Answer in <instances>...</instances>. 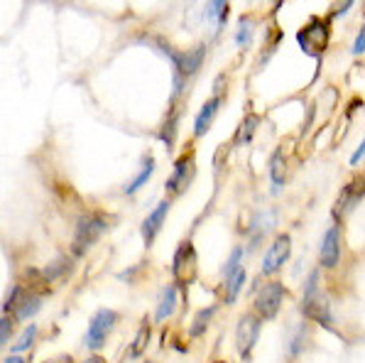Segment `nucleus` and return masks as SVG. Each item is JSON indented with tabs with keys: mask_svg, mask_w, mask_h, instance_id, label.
<instances>
[{
	"mask_svg": "<svg viewBox=\"0 0 365 363\" xmlns=\"http://www.w3.org/2000/svg\"><path fill=\"white\" fill-rule=\"evenodd\" d=\"M160 47L165 49V54L172 59L174 64V93L182 91L184 88V79H189V76H194L196 71H199L201 61L206 57V47L204 44H196L192 49H184V52H174L172 47H167L165 42H160Z\"/></svg>",
	"mask_w": 365,
	"mask_h": 363,
	"instance_id": "f257e3e1",
	"label": "nucleus"
},
{
	"mask_svg": "<svg viewBox=\"0 0 365 363\" xmlns=\"http://www.w3.org/2000/svg\"><path fill=\"white\" fill-rule=\"evenodd\" d=\"M103 231H106L103 216H98V214L78 216L76 228H74V243H71V253H74L76 258L86 255V250L91 248V245L96 243L101 236H103Z\"/></svg>",
	"mask_w": 365,
	"mask_h": 363,
	"instance_id": "f03ea898",
	"label": "nucleus"
},
{
	"mask_svg": "<svg viewBox=\"0 0 365 363\" xmlns=\"http://www.w3.org/2000/svg\"><path fill=\"white\" fill-rule=\"evenodd\" d=\"M302 312L309 319L324 324V327H331V310H329V302L327 297L322 295L319 290V272L314 270L307 280V287H304V297H302Z\"/></svg>",
	"mask_w": 365,
	"mask_h": 363,
	"instance_id": "7ed1b4c3",
	"label": "nucleus"
},
{
	"mask_svg": "<svg viewBox=\"0 0 365 363\" xmlns=\"http://www.w3.org/2000/svg\"><path fill=\"white\" fill-rule=\"evenodd\" d=\"M297 42H299L302 52L309 57H322L324 49L331 42V27L327 20H312L297 32Z\"/></svg>",
	"mask_w": 365,
	"mask_h": 363,
	"instance_id": "20e7f679",
	"label": "nucleus"
},
{
	"mask_svg": "<svg viewBox=\"0 0 365 363\" xmlns=\"http://www.w3.org/2000/svg\"><path fill=\"white\" fill-rule=\"evenodd\" d=\"M118 324V312L115 310H98L96 315L91 317L86 329V337H83V346L91 351H101L108 342L110 332Z\"/></svg>",
	"mask_w": 365,
	"mask_h": 363,
	"instance_id": "39448f33",
	"label": "nucleus"
},
{
	"mask_svg": "<svg viewBox=\"0 0 365 363\" xmlns=\"http://www.w3.org/2000/svg\"><path fill=\"white\" fill-rule=\"evenodd\" d=\"M3 310L13 312V317L18 322H27V319H32L39 310H42V295L25 292V287H22V285H15V287L10 290L8 300H5Z\"/></svg>",
	"mask_w": 365,
	"mask_h": 363,
	"instance_id": "423d86ee",
	"label": "nucleus"
},
{
	"mask_svg": "<svg viewBox=\"0 0 365 363\" xmlns=\"http://www.w3.org/2000/svg\"><path fill=\"white\" fill-rule=\"evenodd\" d=\"M287 297V290L282 282H265L255 295V310L260 319H274L277 312L282 310V302Z\"/></svg>",
	"mask_w": 365,
	"mask_h": 363,
	"instance_id": "0eeeda50",
	"label": "nucleus"
},
{
	"mask_svg": "<svg viewBox=\"0 0 365 363\" xmlns=\"http://www.w3.org/2000/svg\"><path fill=\"white\" fill-rule=\"evenodd\" d=\"M257 337H260V317L255 315H245L243 319L235 327V349L243 359H250L252 346L257 344Z\"/></svg>",
	"mask_w": 365,
	"mask_h": 363,
	"instance_id": "6e6552de",
	"label": "nucleus"
},
{
	"mask_svg": "<svg viewBox=\"0 0 365 363\" xmlns=\"http://www.w3.org/2000/svg\"><path fill=\"white\" fill-rule=\"evenodd\" d=\"M196 250L192 241H184L177 245L174 250V262H172V270L177 275V280H184V282H192L196 277Z\"/></svg>",
	"mask_w": 365,
	"mask_h": 363,
	"instance_id": "1a4fd4ad",
	"label": "nucleus"
},
{
	"mask_svg": "<svg viewBox=\"0 0 365 363\" xmlns=\"http://www.w3.org/2000/svg\"><path fill=\"white\" fill-rule=\"evenodd\" d=\"M289 253H292V238L287 233H282V236L274 238L272 245L267 248V253L262 255V272L265 275H274L289 260Z\"/></svg>",
	"mask_w": 365,
	"mask_h": 363,
	"instance_id": "9d476101",
	"label": "nucleus"
},
{
	"mask_svg": "<svg viewBox=\"0 0 365 363\" xmlns=\"http://www.w3.org/2000/svg\"><path fill=\"white\" fill-rule=\"evenodd\" d=\"M363 197H365V177H358L356 182L346 184V187L341 189L339 199H336V206H334V216L341 219V216L351 214Z\"/></svg>",
	"mask_w": 365,
	"mask_h": 363,
	"instance_id": "9b49d317",
	"label": "nucleus"
},
{
	"mask_svg": "<svg viewBox=\"0 0 365 363\" xmlns=\"http://www.w3.org/2000/svg\"><path fill=\"white\" fill-rule=\"evenodd\" d=\"M167 214H170V202H160L148 216H145L143 223H140V233H143V241L148 248L155 243V238L160 236L162 226H165V221H167Z\"/></svg>",
	"mask_w": 365,
	"mask_h": 363,
	"instance_id": "f8f14e48",
	"label": "nucleus"
},
{
	"mask_svg": "<svg viewBox=\"0 0 365 363\" xmlns=\"http://www.w3.org/2000/svg\"><path fill=\"white\" fill-rule=\"evenodd\" d=\"M194 160L189 158V155H184V158H179L174 162V170L170 175V180H167V192L170 194H182L187 192V187L192 184L194 180Z\"/></svg>",
	"mask_w": 365,
	"mask_h": 363,
	"instance_id": "ddd939ff",
	"label": "nucleus"
},
{
	"mask_svg": "<svg viewBox=\"0 0 365 363\" xmlns=\"http://www.w3.org/2000/svg\"><path fill=\"white\" fill-rule=\"evenodd\" d=\"M341 260V228L331 226L322 238V250H319V262L322 267H336Z\"/></svg>",
	"mask_w": 365,
	"mask_h": 363,
	"instance_id": "4468645a",
	"label": "nucleus"
},
{
	"mask_svg": "<svg viewBox=\"0 0 365 363\" xmlns=\"http://www.w3.org/2000/svg\"><path fill=\"white\" fill-rule=\"evenodd\" d=\"M221 103H223L221 98L213 96L199 108V116H196V121H194V136L196 138H201V136L209 133V128L213 126V118H216L218 111H221Z\"/></svg>",
	"mask_w": 365,
	"mask_h": 363,
	"instance_id": "2eb2a0df",
	"label": "nucleus"
},
{
	"mask_svg": "<svg viewBox=\"0 0 365 363\" xmlns=\"http://www.w3.org/2000/svg\"><path fill=\"white\" fill-rule=\"evenodd\" d=\"M177 297H179L177 285H167V287L162 290L160 300H157V307H155V322H165L167 317H172V312L177 310Z\"/></svg>",
	"mask_w": 365,
	"mask_h": 363,
	"instance_id": "dca6fc26",
	"label": "nucleus"
},
{
	"mask_svg": "<svg viewBox=\"0 0 365 363\" xmlns=\"http://www.w3.org/2000/svg\"><path fill=\"white\" fill-rule=\"evenodd\" d=\"M245 285V270L243 267H233L231 272H226V277H223V292H226V305H233L235 300H238L240 290H243Z\"/></svg>",
	"mask_w": 365,
	"mask_h": 363,
	"instance_id": "f3484780",
	"label": "nucleus"
},
{
	"mask_svg": "<svg viewBox=\"0 0 365 363\" xmlns=\"http://www.w3.org/2000/svg\"><path fill=\"white\" fill-rule=\"evenodd\" d=\"M153 175H155V160H153V155H145L143 162H140L138 175L133 177V182L125 184V189H123V192H125V194H135L140 187H145V184H148V180Z\"/></svg>",
	"mask_w": 365,
	"mask_h": 363,
	"instance_id": "a211bd4d",
	"label": "nucleus"
},
{
	"mask_svg": "<svg viewBox=\"0 0 365 363\" xmlns=\"http://www.w3.org/2000/svg\"><path fill=\"white\" fill-rule=\"evenodd\" d=\"M71 270H74V262H71L69 258H54L42 270V275L47 277V280H64V277L71 275Z\"/></svg>",
	"mask_w": 365,
	"mask_h": 363,
	"instance_id": "6ab92c4d",
	"label": "nucleus"
},
{
	"mask_svg": "<svg viewBox=\"0 0 365 363\" xmlns=\"http://www.w3.org/2000/svg\"><path fill=\"white\" fill-rule=\"evenodd\" d=\"M213 315H216V307H206V310L196 312V317H194V322H192V329H189V337L199 339L201 334L206 332V327H209V322H211Z\"/></svg>",
	"mask_w": 365,
	"mask_h": 363,
	"instance_id": "aec40b11",
	"label": "nucleus"
},
{
	"mask_svg": "<svg viewBox=\"0 0 365 363\" xmlns=\"http://www.w3.org/2000/svg\"><path fill=\"white\" fill-rule=\"evenodd\" d=\"M257 126H260V118L257 116H248V118L240 123L238 131H235V145H248L252 140V136H255Z\"/></svg>",
	"mask_w": 365,
	"mask_h": 363,
	"instance_id": "412c9836",
	"label": "nucleus"
},
{
	"mask_svg": "<svg viewBox=\"0 0 365 363\" xmlns=\"http://www.w3.org/2000/svg\"><path fill=\"white\" fill-rule=\"evenodd\" d=\"M269 180H272V192H277L284 184V158L282 153H274L269 160Z\"/></svg>",
	"mask_w": 365,
	"mask_h": 363,
	"instance_id": "4be33fe9",
	"label": "nucleus"
},
{
	"mask_svg": "<svg viewBox=\"0 0 365 363\" xmlns=\"http://www.w3.org/2000/svg\"><path fill=\"white\" fill-rule=\"evenodd\" d=\"M252 20L248 18V15H243V18L238 20V30H235V44L238 47H248V44L252 42Z\"/></svg>",
	"mask_w": 365,
	"mask_h": 363,
	"instance_id": "5701e85b",
	"label": "nucleus"
},
{
	"mask_svg": "<svg viewBox=\"0 0 365 363\" xmlns=\"http://www.w3.org/2000/svg\"><path fill=\"white\" fill-rule=\"evenodd\" d=\"M206 18L211 22H216L218 27L226 25V18H228V3H209L206 5Z\"/></svg>",
	"mask_w": 365,
	"mask_h": 363,
	"instance_id": "b1692460",
	"label": "nucleus"
},
{
	"mask_svg": "<svg viewBox=\"0 0 365 363\" xmlns=\"http://www.w3.org/2000/svg\"><path fill=\"white\" fill-rule=\"evenodd\" d=\"M35 339H37V327H35V324H30V327L20 334L18 342L13 344V351H15V354H25V351H30V346L35 344Z\"/></svg>",
	"mask_w": 365,
	"mask_h": 363,
	"instance_id": "393cba45",
	"label": "nucleus"
},
{
	"mask_svg": "<svg viewBox=\"0 0 365 363\" xmlns=\"http://www.w3.org/2000/svg\"><path fill=\"white\" fill-rule=\"evenodd\" d=\"M148 339H150V324L143 322V327L138 329V337H135V342H133L130 359H140V354H143V349H145V344H148Z\"/></svg>",
	"mask_w": 365,
	"mask_h": 363,
	"instance_id": "a878e982",
	"label": "nucleus"
},
{
	"mask_svg": "<svg viewBox=\"0 0 365 363\" xmlns=\"http://www.w3.org/2000/svg\"><path fill=\"white\" fill-rule=\"evenodd\" d=\"M13 327H15V324H13V319H10L8 315L0 317V351L13 342Z\"/></svg>",
	"mask_w": 365,
	"mask_h": 363,
	"instance_id": "bb28decb",
	"label": "nucleus"
},
{
	"mask_svg": "<svg viewBox=\"0 0 365 363\" xmlns=\"http://www.w3.org/2000/svg\"><path fill=\"white\" fill-rule=\"evenodd\" d=\"M240 258H243V248H233V253H231V260L226 262V265H223V275H226V272H231L233 267H238L240 265Z\"/></svg>",
	"mask_w": 365,
	"mask_h": 363,
	"instance_id": "cd10ccee",
	"label": "nucleus"
},
{
	"mask_svg": "<svg viewBox=\"0 0 365 363\" xmlns=\"http://www.w3.org/2000/svg\"><path fill=\"white\" fill-rule=\"evenodd\" d=\"M351 52H353V54H363V52H365V22H363V27H361V32H358V37H356V42H353V47H351Z\"/></svg>",
	"mask_w": 365,
	"mask_h": 363,
	"instance_id": "c85d7f7f",
	"label": "nucleus"
},
{
	"mask_svg": "<svg viewBox=\"0 0 365 363\" xmlns=\"http://www.w3.org/2000/svg\"><path fill=\"white\" fill-rule=\"evenodd\" d=\"M365 155V138H363V143H361V148L356 150V153L351 155V165H358V162H361V158Z\"/></svg>",
	"mask_w": 365,
	"mask_h": 363,
	"instance_id": "c756f323",
	"label": "nucleus"
},
{
	"mask_svg": "<svg viewBox=\"0 0 365 363\" xmlns=\"http://www.w3.org/2000/svg\"><path fill=\"white\" fill-rule=\"evenodd\" d=\"M3 363H25V356L13 354V356H8V359H3Z\"/></svg>",
	"mask_w": 365,
	"mask_h": 363,
	"instance_id": "7c9ffc66",
	"label": "nucleus"
},
{
	"mask_svg": "<svg viewBox=\"0 0 365 363\" xmlns=\"http://www.w3.org/2000/svg\"><path fill=\"white\" fill-rule=\"evenodd\" d=\"M44 363H74V361H71V356H57V359H49Z\"/></svg>",
	"mask_w": 365,
	"mask_h": 363,
	"instance_id": "2f4dec72",
	"label": "nucleus"
},
{
	"mask_svg": "<svg viewBox=\"0 0 365 363\" xmlns=\"http://www.w3.org/2000/svg\"><path fill=\"white\" fill-rule=\"evenodd\" d=\"M81 363H106L103 356H88V359H83Z\"/></svg>",
	"mask_w": 365,
	"mask_h": 363,
	"instance_id": "473e14b6",
	"label": "nucleus"
},
{
	"mask_svg": "<svg viewBox=\"0 0 365 363\" xmlns=\"http://www.w3.org/2000/svg\"><path fill=\"white\" fill-rule=\"evenodd\" d=\"M351 5H353V3H351V0H346V3H344V5H341V8H339V10H334V15H341V13H346V10H348V8H351Z\"/></svg>",
	"mask_w": 365,
	"mask_h": 363,
	"instance_id": "72a5a7b5",
	"label": "nucleus"
}]
</instances>
